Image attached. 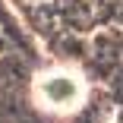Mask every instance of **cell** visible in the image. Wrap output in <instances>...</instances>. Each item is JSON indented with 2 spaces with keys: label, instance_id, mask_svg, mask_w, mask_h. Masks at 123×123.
Listing matches in <instances>:
<instances>
[{
  "label": "cell",
  "instance_id": "cell-1",
  "mask_svg": "<svg viewBox=\"0 0 123 123\" xmlns=\"http://www.w3.org/2000/svg\"><path fill=\"white\" fill-rule=\"evenodd\" d=\"M35 95H38V101L44 107H51L57 114H69V111H76L82 104L85 82L73 69H51V73H44V76H38Z\"/></svg>",
  "mask_w": 123,
  "mask_h": 123
}]
</instances>
